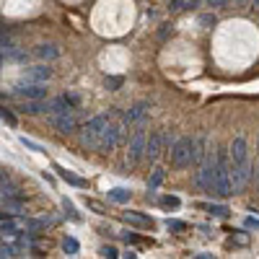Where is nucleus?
I'll return each mask as SVG.
<instances>
[{"mask_svg":"<svg viewBox=\"0 0 259 259\" xmlns=\"http://www.w3.org/2000/svg\"><path fill=\"white\" fill-rule=\"evenodd\" d=\"M251 171H249V148H246V138H233L231 143V179H233V189L239 192L244 189V184L249 182Z\"/></svg>","mask_w":259,"mask_h":259,"instance_id":"nucleus-1","label":"nucleus"},{"mask_svg":"<svg viewBox=\"0 0 259 259\" xmlns=\"http://www.w3.org/2000/svg\"><path fill=\"white\" fill-rule=\"evenodd\" d=\"M215 156H218V171H215V194H218V197H231V194L236 192V189H233V179H231V163H228L231 148H228V150L221 148Z\"/></svg>","mask_w":259,"mask_h":259,"instance_id":"nucleus-2","label":"nucleus"},{"mask_svg":"<svg viewBox=\"0 0 259 259\" xmlns=\"http://www.w3.org/2000/svg\"><path fill=\"white\" fill-rule=\"evenodd\" d=\"M106 124H109V114H99V117L89 119V122H85V127H83L80 143H83L85 148H96V145H99V138H101V133H104Z\"/></svg>","mask_w":259,"mask_h":259,"instance_id":"nucleus-3","label":"nucleus"},{"mask_svg":"<svg viewBox=\"0 0 259 259\" xmlns=\"http://www.w3.org/2000/svg\"><path fill=\"white\" fill-rule=\"evenodd\" d=\"M192 153H194V138H179L171 145V163L177 168L192 166Z\"/></svg>","mask_w":259,"mask_h":259,"instance_id":"nucleus-4","label":"nucleus"},{"mask_svg":"<svg viewBox=\"0 0 259 259\" xmlns=\"http://www.w3.org/2000/svg\"><path fill=\"white\" fill-rule=\"evenodd\" d=\"M215 171H218V156H207L197 171V187L207 194H215Z\"/></svg>","mask_w":259,"mask_h":259,"instance_id":"nucleus-5","label":"nucleus"},{"mask_svg":"<svg viewBox=\"0 0 259 259\" xmlns=\"http://www.w3.org/2000/svg\"><path fill=\"white\" fill-rule=\"evenodd\" d=\"M145 145H148V138H145V124H138L133 138H130V145H127V158L130 163H140L143 156H145Z\"/></svg>","mask_w":259,"mask_h":259,"instance_id":"nucleus-6","label":"nucleus"},{"mask_svg":"<svg viewBox=\"0 0 259 259\" xmlns=\"http://www.w3.org/2000/svg\"><path fill=\"white\" fill-rule=\"evenodd\" d=\"M119 135H122V127L109 122V124L104 127L101 138H99V145H96V150H99V153H112V150L117 148V143H119Z\"/></svg>","mask_w":259,"mask_h":259,"instance_id":"nucleus-7","label":"nucleus"},{"mask_svg":"<svg viewBox=\"0 0 259 259\" xmlns=\"http://www.w3.org/2000/svg\"><path fill=\"white\" fill-rule=\"evenodd\" d=\"M13 94L21 96V99H45L47 96V85L36 83V80H26V83H18L13 89Z\"/></svg>","mask_w":259,"mask_h":259,"instance_id":"nucleus-8","label":"nucleus"},{"mask_svg":"<svg viewBox=\"0 0 259 259\" xmlns=\"http://www.w3.org/2000/svg\"><path fill=\"white\" fill-rule=\"evenodd\" d=\"M150 109V104L148 101H140V104H135L133 109H127L124 112V117H122V124L124 127H130V124H135V122H140L143 117H145V112Z\"/></svg>","mask_w":259,"mask_h":259,"instance_id":"nucleus-9","label":"nucleus"},{"mask_svg":"<svg viewBox=\"0 0 259 259\" xmlns=\"http://www.w3.org/2000/svg\"><path fill=\"white\" fill-rule=\"evenodd\" d=\"M161 148H163V133H150L148 145H145V156H148L150 161H158Z\"/></svg>","mask_w":259,"mask_h":259,"instance_id":"nucleus-10","label":"nucleus"},{"mask_svg":"<svg viewBox=\"0 0 259 259\" xmlns=\"http://www.w3.org/2000/svg\"><path fill=\"white\" fill-rule=\"evenodd\" d=\"M50 78H52V68H50V65H45V62H41V65H34V68H29V70H26V80L47 83Z\"/></svg>","mask_w":259,"mask_h":259,"instance_id":"nucleus-11","label":"nucleus"},{"mask_svg":"<svg viewBox=\"0 0 259 259\" xmlns=\"http://www.w3.org/2000/svg\"><path fill=\"white\" fill-rule=\"evenodd\" d=\"M55 171L60 174V179H62V182H68V184H73V187H78V189H85V187H89V182H85V179H80V177L70 174V171L65 168V166H60V163H55Z\"/></svg>","mask_w":259,"mask_h":259,"instance_id":"nucleus-12","label":"nucleus"},{"mask_svg":"<svg viewBox=\"0 0 259 259\" xmlns=\"http://www.w3.org/2000/svg\"><path fill=\"white\" fill-rule=\"evenodd\" d=\"M52 124H55V130H57V133L68 135V133H73V127H75V119L70 117V112H65V114H57V117L52 119Z\"/></svg>","mask_w":259,"mask_h":259,"instance_id":"nucleus-13","label":"nucleus"},{"mask_svg":"<svg viewBox=\"0 0 259 259\" xmlns=\"http://www.w3.org/2000/svg\"><path fill=\"white\" fill-rule=\"evenodd\" d=\"M47 106L50 104H45V99H24V104L18 109L24 114H39V112H47Z\"/></svg>","mask_w":259,"mask_h":259,"instance_id":"nucleus-14","label":"nucleus"},{"mask_svg":"<svg viewBox=\"0 0 259 259\" xmlns=\"http://www.w3.org/2000/svg\"><path fill=\"white\" fill-rule=\"evenodd\" d=\"M70 109H73V104L68 101V96H57L55 101H50V106H47V114L57 117V114H65V112H70Z\"/></svg>","mask_w":259,"mask_h":259,"instance_id":"nucleus-15","label":"nucleus"},{"mask_svg":"<svg viewBox=\"0 0 259 259\" xmlns=\"http://www.w3.org/2000/svg\"><path fill=\"white\" fill-rule=\"evenodd\" d=\"M130 197H133V192L124 189V187H114V189H109V200H112V202L124 205V202H130Z\"/></svg>","mask_w":259,"mask_h":259,"instance_id":"nucleus-16","label":"nucleus"},{"mask_svg":"<svg viewBox=\"0 0 259 259\" xmlns=\"http://www.w3.org/2000/svg\"><path fill=\"white\" fill-rule=\"evenodd\" d=\"M36 57H41V60H57L60 57V50L55 45H39L36 47Z\"/></svg>","mask_w":259,"mask_h":259,"instance_id":"nucleus-17","label":"nucleus"},{"mask_svg":"<svg viewBox=\"0 0 259 259\" xmlns=\"http://www.w3.org/2000/svg\"><path fill=\"white\" fill-rule=\"evenodd\" d=\"M122 218H124V223H133V226H143V228L150 226V218H145V215H140V212H124Z\"/></svg>","mask_w":259,"mask_h":259,"instance_id":"nucleus-18","label":"nucleus"},{"mask_svg":"<svg viewBox=\"0 0 259 259\" xmlns=\"http://www.w3.org/2000/svg\"><path fill=\"white\" fill-rule=\"evenodd\" d=\"M200 207L207 210L210 215H215V218H228V212H231L226 205H207V202H200Z\"/></svg>","mask_w":259,"mask_h":259,"instance_id":"nucleus-19","label":"nucleus"},{"mask_svg":"<svg viewBox=\"0 0 259 259\" xmlns=\"http://www.w3.org/2000/svg\"><path fill=\"white\" fill-rule=\"evenodd\" d=\"M163 177H166V171H163V168H156V171H153V177L148 179V189H150V192H156V189L161 187Z\"/></svg>","mask_w":259,"mask_h":259,"instance_id":"nucleus-20","label":"nucleus"},{"mask_svg":"<svg viewBox=\"0 0 259 259\" xmlns=\"http://www.w3.org/2000/svg\"><path fill=\"white\" fill-rule=\"evenodd\" d=\"M78 249H80V244L73 239V236H65V241H62V251L73 256V254H78Z\"/></svg>","mask_w":259,"mask_h":259,"instance_id":"nucleus-21","label":"nucleus"},{"mask_svg":"<svg viewBox=\"0 0 259 259\" xmlns=\"http://www.w3.org/2000/svg\"><path fill=\"white\" fill-rule=\"evenodd\" d=\"M122 83H124V78H119V75H106V80H104V85H106L109 91H117Z\"/></svg>","mask_w":259,"mask_h":259,"instance_id":"nucleus-22","label":"nucleus"},{"mask_svg":"<svg viewBox=\"0 0 259 259\" xmlns=\"http://www.w3.org/2000/svg\"><path fill=\"white\" fill-rule=\"evenodd\" d=\"M62 207H65V215H70V221H75V223L80 221V215L75 212V207H73V202H70V200H62Z\"/></svg>","mask_w":259,"mask_h":259,"instance_id":"nucleus-23","label":"nucleus"},{"mask_svg":"<svg viewBox=\"0 0 259 259\" xmlns=\"http://www.w3.org/2000/svg\"><path fill=\"white\" fill-rule=\"evenodd\" d=\"M0 117H3V122H8L11 127H16V114L11 109H6V106H3V109H0Z\"/></svg>","mask_w":259,"mask_h":259,"instance_id":"nucleus-24","label":"nucleus"},{"mask_svg":"<svg viewBox=\"0 0 259 259\" xmlns=\"http://www.w3.org/2000/svg\"><path fill=\"white\" fill-rule=\"evenodd\" d=\"M161 205H163V207H179L182 200H179V197H161Z\"/></svg>","mask_w":259,"mask_h":259,"instance_id":"nucleus-25","label":"nucleus"},{"mask_svg":"<svg viewBox=\"0 0 259 259\" xmlns=\"http://www.w3.org/2000/svg\"><path fill=\"white\" fill-rule=\"evenodd\" d=\"M166 226H168V231H184V228H187L184 221H171V218L166 221Z\"/></svg>","mask_w":259,"mask_h":259,"instance_id":"nucleus-26","label":"nucleus"},{"mask_svg":"<svg viewBox=\"0 0 259 259\" xmlns=\"http://www.w3.org/2000/svg\"><path fill=\"white\" fill-rule=\"evenodd\" d=\"M0 228H3V233H11V236H13V233H18L16 223H13V221H6V218H3V226H0Z\"/></svg>","mask_w":259,"mask_h":259,"instance_id":"nucleus-27","label":"nucleus"},{"mask_svg":"<svg viewBox=\"0 0 259 259\" xmlns=\"http://www.w3.org/2000/svg\"><path fill=\"white\" fill-rule=\"evenodd\" d=\"M21 143H24L29 150H34V153H41V145H39V143H34V140H29V138H21Z\"/></svg>","mask_w":259,"mask_h":259,"instance_id":"nucleus-28","label":"nucleus"},{"mask_svg":"<svg viewBox=\"0 0 259 259\" xmlns=\"http://www.w3.org/2000/svg\"><path fill=\"white\" fill-rule=\"evenodd\" d=\"M101 256H106V259H117L119 254H117L114 246H104V249H101Z\"/></svg>","mask_w":259,"mask_h":259,"instance_id":"nucleus-29","label":"nucleus"},{"mask_svg":"<svg viewBox=\"0 0 259 259\" xmlns=\"http://www.w3.org/2000/svg\"><path fill=\"white\" fill-rule=\"evenodd\" d=\"M122 241H124V244H135L138 236H135L133 231H122Z\"/></svg>","mask_w":259,"mask_h":259,"instance_id":"nucleus-30","label":"nucleus"},{"mask_svg":"<svg viewBox=\"0 0 259 259\" xmlns=\"http://www.w3.org/2000/svg\"><path fill=\"white\" fill-rule=\"evenodd\" d=\"M0 256H3V259H6V256H16V254H13V246L3 244V246H0Z\"/></svg>","mask_w":259,"mask_h":259,"instance_id":"nucleus-31","label":"nucleus"},{"mask_svg":"<svg viewBox=\"0 0 259 259\" xmlns=\"http://www.w3.org/2000/svg\"><path fill=\"white\" fill-rule=\"evenodd\" d=\"M228 3V0H207V6H212V8H223Z\"/></svg>","mask_w":259,"mask_h":259,"instance_id":"nucleus-32","label":"nucleus"},{"mask_svg":"<svg viewBox=\"0 0 259 259\" xmlns=\"http://www.w3.org/2000/svg\"><path fill=\"white\" fill-rule=\"evenodd\" d=\"M202 24H205L207 29H212V26H215V18H212V16H202Z\"/></svg>","mask_w":259,"mask_h":259,"instance_id":"nucleus-33","label":"nucleus"},{"mask_svg":"<svg viewBox=\"0 0 259 259\" xmlns=\"http://www.w3.org/2000/svg\"><path fill=\"white\" fill-rule=\"evenodd\" d=\"M89 207H91V210H96L99 215H104V207H101L99 202H94V200H89Z\"/></svg>","mask_w":259,"mask_h":259,"instance_id":"nucleus-34","label":"nucleus"},{"mask_svg":"<svg viewBox=\"0 0 259 259\" xmlns=\"http://www.w3.org/2000/svg\"><path fill=\"white\" fill-rule=\"evenodd\" d=\"M246 226H249V228H259V221H256V218H246Z\"/></svg>","mask_w":259,"mask_h":259,"instance_id":"nucleus-35","label":"nucleus"},{"mask_svg":"<svg viewBox=\"0 0 259 259\" xmlns=\"http://www.w3.org/2000/svg\"><path fill=\"white\" fill-rule=\"evenodd\" d=\"M197 259H212V254H207V251H200V254H194Z\"/></svg>","mask_w":259,"mask_h":259,"instance_id":"nucleus-36","label":"nucleus"},{"mask_svg":"<svg viewBox=\"0 0 259 259\" xmlns=\"http://www.w3.org/2000/svg\"><path fill=\"white\" fill-rule=\"evenodd\" d=\"M251 3H254V6H256V8H259V0H251Z\"/></svg>","mask_w":259,"mask_h":259,"instance_id":"nucleus-37","label":"nucleus"}]
</instances>
